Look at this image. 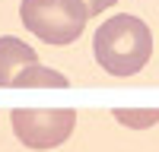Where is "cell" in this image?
Returning a JSON list of instances; mask_svg holds the SVG:
<instances>
[{
  "label": "cell",
  "instance_id": "cell-4",
  "mask_svg": "<svg viewBox=\"0 0 159 152\" xmlns=\"http://www.w3.org/2000/svg\"><path fill=\"white\" fill-rule=\"evenodd\" d=\"M38 63V54L16 35H3L0 38V86H10L13 76L22 67H32Z\"/></svg>",
  "mask_w": 159,
  "mask_h": 152
},
{
  "label": "cell",
  "instance_id": "cell-2",
  "mask_svg": "<svg viewBox=\"0 0 159 152\" xmlns=\"http://www.w3.org/2000/svg\"><path fill=\"white\" fill-rule=\"evenodd\" d=\"M19 19L48 44H70L86 29L89 10L83 0H22Z\"/></svg>",
  "mask_w": 159,
  "mask_h": 152
},
{
  "label": "cell",
  "instance_id": "cell-5",
  "mask_svg": "<svg viewBox=\"0 0 159 152\" xmlns=\"http://www.w3.org/2000/svg\"><path fill=\"white\" fill-rule=\"evenodd\" d=\"M13 89H67V76L51 70V67H22L16 76H13Z\"/></svg>",
  "mask_w": 159,
  "mask_h": 152
},
{
  "label": "cell",
  "instance_id": "cell-6",
  "mask_svg": "<svg viewBox=\"0 0 159 152\" xmlns=\"http://www.w3.org/2000/svg\"><path fill=\"white\" fill-rule=\"evenodd\" d=\"M115 120L130 130H150L153 124H159V108H118Z\"/></svg>",
  "mask_w": 159,
  "mask_h": 152
},
{
  "label": "cell",
  "instance_id": "cell-1",
  "mask_svg": "<svg viewBox=\"0 0 159 152\" xmlns=\"http://www.w3.org/2000/svg\"><path fill=\"white\" fill-rule=\"evenodd\" d=\"M92 54H96L99 67L111 76L140 73L150 63V54H153L150 25L137 16H130V13H118V16L105 19L96 29Z\"/></svg>",
  "mask_w": 159,
  "mask_h": 152
},
{
  "label": "cell",
  "instance_id": "cell-7",
  "mask_svg": "<svg viewBox=\"0 0 159 152\" xmlns=\"http://www.w3.org/2000/svg\"><path fill=\"white\" fill-rule=\"evenodd\" d=\"M86 10H89V16H99V13H105L108 6H115L118 0H83Z\"/></svg>",
  "mask_w": 159,
  "mask_h": 152
},
{
  "label": "cell",
  "instance_id": "cell-3",
  "mask_svg": "<svg viewBox=\"0 0 159 152\" xmlns=\"http://www.w3.org/2000/svg\"><path fill=\"white\" fill-rule=\"evenodd\" d=\"M76 114L70 108H16L13 111V133L29 149H54L73 133Z\"/></svg>",
  "mask_w": 159,
  "mask_h": 152
}]
</instances>
